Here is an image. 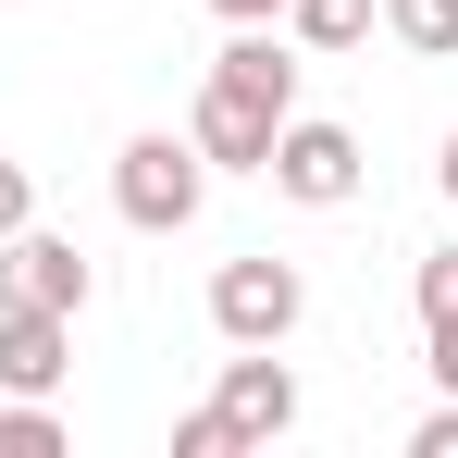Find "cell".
Masks as SVG:
<instances>
[{
	"label": "cell",
	"instance_id": "obj_10",
	"mask_svg": "<svg viewBox=\"0 0 458 458\" xmlns=\"http://www.w3.org/2000/svg\"><path fill=\"white\" fill-rule=\"evenodd\" d=\"M0 458H63V421H50L38 396H13V409H0Z\"/></svg>",
	"mask_w": 458,
	"mask_h": 458
},
{
	"label": "cell",
	"instance_id": "obj_4",
	"mask_svg": "<svg viewBox=\"0 0 458 458\" xmlns=\"http://www.w3.org/2000/svg\"><path fill=\"white\" fill-rule=\"evenodd\" d=\"M260 174H273L285 199H310V211H335V199H360V137H347V124H298V112H285Z\"/></svg>",
	"mask_w": 458,
	"mask_h": 458
},
{
	"label": "cell",
	"instance_id": "obj_14",
	"mask_svg": "<svg viewBox=\"0 0 458 458\" xmlns=\"http://www.w3.org/2000/svg\"><path fill=\"white\" fill-rule=\"evenodd\" d=\"M25 224V161H0V235Z\"/></svg>",
	"mask_w": 458,
	"mask_h": 458
},
{
	"label": "cell",
	"instance_id": "obj_8",
	"mask_svg": "<svg viewBox=\"0 0 458 458\" xmlns=\"http://www.w3.org/2000/svg\"><path fill=\"white\" fill-rule=\"evenodd\" d=\"M285 25H298V50H360L372 38V0H285Z\"/></svg>",
	"mask_w": 458,
	"mask_h": 458
},
{
	"label": "cell",
	"instance_id": "obj_5",
	"mask_svg": "<svg viewBox=\"0 0 458 458\" xmlns=\"http://www.w3.org/2000/svg\"><path fill=\"white\" fill-rule=\"evenodd\" d=\"M0 298H25V310H63L75 322L87 310V260H75V235H0Z\"/></svg>",
	"mask_w": 458,
	"mask_h": 458
},
{
	"label": "cell",
	"instance_id": "obj_2",
	"mask_svg": "<svg viewBox=\"0 0 458 458\" xmlns=\"http://www.w3.org/2000/svg\"><path fill=\"white\" fill-rule=\"evenodd\" d=\"M199 199H211V161H199V137H124V161H112V211H124L137 235L199 224Z\"/></svg>",
	"mask_w": 458,
	"mask_h": 458
},
{
	"label": "cell",
	"instance_id": "obj_15",
	"mask_svg": "<svg viewBox=\"0 0 458 458\" xmlns=\"http://www.w3.org/2000/svg\"><path fill=\"white\" fill-rule=\"evenodd\" d=\"M434 384L458 396V322H434Z\"/></svg>",
	"mask_w": 458,
	"mask_h": 458
},
{
	"label": "cell",
	"instance_id": "obj_12",
	"mask_svg": "<svg viewBox=\"0 0 458 458\" xmlns=\"http://www.w3.org/2000/svg\"><path fill=\"white\" fill-rule=\"evenodd\" d=\"M434 322H458V248L421 260V335H434Z\"/></svg>",
	"mask_w": 458,
	"mask_h": 458
},
{
	"label": "cell",
	"instance_id": "obj_7",
	"mask_svg": "<svg viewBox=\"0 0 458 458\" xmlns=\"http://www.w3.org/2000/svg\"><path fill=\"white\" fill-rule=\"evenodd\" d=\"M0 384H13V396H50V384H63V310L0 298Z\"/></svg>",
	"mask_w": 458,
	"mask_h": 458
},
{
	"label": "cell",
	"instance_id": "obj_16",
	"mask_svg": "<svg viewBox=\"0 0 458 458\" xmlns=\"http://www.w3.org/2000/svg\"><path fill=\"white\" fill-rule=\"evenodd\" d=\"M211 13H224V25H273L285 0H211Z\"/></svg>",
	"mask_w": 458,
	"mask_h": 458
},
{
	"label": "cell",
	"instance_id": "obj_11",
	"mask_svg": "<svg viewBox=\"0 0 458 458\" xmlns=\"http://www.w3.org/2000/svg\"><path fill=\"white\" fill-rule=\"evenodd\" d=\"M174 458H235V421L224 409H186V421H174Z\"/></svg>",
	"mask_w": 458,
	"mask_h": 458
},
{
	"label": "cell",
	"instance_id": "obj_13",
	"mask_svg": "<svg viewBox=\"0 0 458 458\" xmlns=\"http://www.w3.org/2000/svg\"><path fill=\"white\" fill-rule=\"evenodd\" d=\"M409 458H458V396L434 409V421H409Z\"/></svg>",
	"mask_w": 458,
	"mask_h": 458
},
{
	"label": "cell",
	"instance_id": "obj_9",
	"mask_svg": "<svg viewBox=\"0 0 458 458\" xmlns=\"http://www.w3.org/2000/svg\"><path fill=\"white\" fill-rule=\"evenodd\" d=\"M384 25H396V50H421V63L458 50V0H384Z\"/></svg>",
	"mask_w": 458,
	"mask_h": 458
},
{
	"label": "cell",
	"instance_id": "obj_17",
	"mask_svg": "<svg viewBox=\"0 0 458 458\" xmlns=\"http://www.w3.org/2000/svg\"><path fill=\"white\" fill-rule=\"evenodd\" d=\"M434 186H446V199H458V137H446V161H434Z\"/></svg>",
	"mask_w": 458,
	"mask_h": 458
},
{
	"label": "cell",
	"instance_id": "obj_1",
	"mask_svg": "<svg viewBox=\"0 0 458 458\" xmlns=\"http://www.w3.org/2000/svg\"><path fill=\"white\" fill-rule=\"evenodd\" d=\"M285 112H298V63H285V50L248 25L224 63H211V87H199V124H186V137H199V161H224V174H260Z\"/></svg>",
	"mask_w": 458,
	"mask_h": 458
},
{
	"label": "cell",
	"instance_id": "obj_6",
	"mask_svg": "<svg viewBox=\"0 0 458 458\" xmlns=\"http://www.w3.org/2000/svg\"><path fill=\"white\" fill-rule=\"evenodd\" d=\"M211 409H224V421H235V446H273V434L298 421V372L248 347V360H224V396H211Z\"/></svg>",
	"mask_w": 458,
	"mask_h": 458
},
{
	"label": "cell",
	"instance_id": "obj_3",
	"mask_svg": "<svg viewBox=\"0 0 458 458\" xmlns=\"http://www.w3.org/2000/svg\"><path fill=\"white\" fill-rule=\"evenodd\" d=\"M298 310H310L298 260H224V273H211V335H224V347H285Z\"/></svg>",
	"mask_w": 458,
	"mask_h": 458
}]
</instances>
